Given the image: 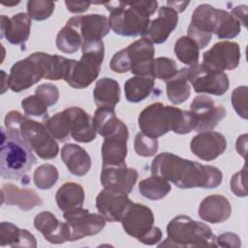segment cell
Instances as JSON below:
<instances>
[{
  "label": "cell",
  "mask_w": 248,
  "mask_h": 248,
  "mask_svg": "<svg viewBox=\"0 0 248 248\" xmlns=\"http://www.w3.org/2000/svg\"><path fill=\"white\" fill-rule=\"evenodd\" d=\"M151 174L172 182L181 189L216 188L223 178L222 171L216 167L202 165L170 152L155 156L151 164Z\"/></svg>",
  "instance_id": "6da1fadb"
},
{
  "label": "cell",
  "mask_w": 248,
  "mask_h": 248,
  "mask_svg": "<svg viewBox=\"0 0 248 248\" xmlns=\"http://www.w3.org/2000/svg\"><path fill=\"white\" fill-rule=\"evenodd\" d=\"M139 127L146 136L158 139L170 131L185 135L194 131L195 122L190 110L154 103L146 107L139 115Z\"/></svg>",
  "instance_id": "7a4b0ae2"
},
{
  "label": "cell",
  "mask_w": 248,
  "mask_h": 248,
  "mask_svg": "<svg viewBox=\"0 0 248 248\" xmlns=\"http://www.w3.org/2000/svg\"><path fill=\"white\" fill-rule=\"evenodd\" d=\"M102 4L110 13V29L124 37H142L148 28L150 16L158 8L157 1H110Z\"/></svg>",
  "instance_id": "3957f363"
},
{
  "label": "cell",
  "mask_w": 248,
  "mask_h": 248,
  "mask_svg": "<svg viewBox=\"0 0 248 248\" xmlns=\"http://www.w3.org/2000/svg\"><path fill=\"white\" fill-rule=\"evenodd\" d=\"M4 123L7 132L18 137L41 159L51 160L57 156L58 144L48 134L44 123L35 121L16 110L9 111Z\"/></svg>",
  "instance_id": "277c9868"
},
{
  "label": "cell",
  "mask_w": 248,
  "mask_h": 248,
  "mask_svg": "<svg viewBox=\"0 0 248 248\" xmlns=\"http://www.w3.org/2000/svg\"><path fill=\"white\" fill-rule=\"evenodd\" d=\"M37 163L34 151L18 137L1 128L0 174L4 179L28 183V171Z\"/></svg>",
  "instance_id": "5b68a950"
},
{
  "label": "cell",
  "mask_w": 248,
  "mask_h": 248,
  "mask_svg": "<svg viewBox=\"0 0 248 248\" xmlns=\"http://www.w3.org/2000/svg\"><path fill=\"white\" fill-rule=\"evenodd\" d=\"M167 238L159 247H218L216 236L204 223L187 215H177L167 226Z\"/></svg>",
  "instance_id": "8992f818"
},
{
  "label": "cell",
  "mask_w": 248,
  "mask_h": 248,
  "mask_svg": "<svg viewBox=\"0 0 248 248\" xmlns=\"http://www.w3.org/2000/svg\"><path fill=\"white\" fill-rule=\"evenodd\" d=\"M154 54L153 44L141 38L117 51L110 59L109 67L119 74L131 72L135 76H151Z\"/></svg>",
  "instance_id": "52a82bcc"
},
{
  "label": "cell",
  "mask_w": 248,
  "mask_h": 248,
  "mask_svg": "<svg viewBox=\"0 0 248 248\" xmlns=\"http://www.w3.org/2000/svg\"><path fill=\"white\" fill-rule=\"evenodd\" d=\"M81 50L80 59L78 61L74 60L71 70L64 79L76 89L88 87L98 78L105 56L103 41L83 44Z\"/></svg>",
  "instance_id": "ba28073f"
},
{
  "label": "cell",
  "mask_w": 248,
  "mask_h": 248,
  "mask_svg": "<svg viewBox=\"0 0 248 248\" xmlns=\"http://www.w3.org/2000/svg\"><path fill=\"white\" fill-rule=\"evenodd\" d=\"M120 222L127 234L145 245H155L162 239V231L154 226V214L146 205L132 202Z\"/></svg>",
  "instance_id": "9c48e42d"
},
{
  "label": "cell",
  "mask_w": 248,
  "mask_h": 248,
  "mask_svg": "<svg viewBox=\"0 0 248 248\" xmlns=\"http://www.w3.org/2000/svg\"><path fill=\"white\" fill-rule=\"evenodd\" d=\"M48 53L34 52L16 62L10 71L9 84L14 92H20L45 78Z\"/></svg>",
  "instance_id": "30bf717a"
},
{
  "label": "cell",
  "mask_w": 248,
  "mask_h": 248,
  "mask_svg": "<svg viewBox=\"0 0 248 248\" xmlns=\"http://www.w3.org/2000/svg\"><path fill=\"white\" fill-rule=\"evenodd\" d=\"M219 19V9L209 4L199 5L192 14L187 36L198 45L200 49L204 48L211 41L212 35H216Z\"/></svg>",
  "instance_id": "8fae6325"
},
{
  "label": "cell",
  "mask_w": 248,
  "mask_h": 248,
  "mask_svg": "<svg viewBox=\"0 0 248 248\" xmlns=\"http://www.w3.org/2000/svg\"><path fill=\"white\" fill-rule=\"evenodd\" d=\"M187 78L197 93L221 96L230 87V81L225 72L213 70L203 64L188 67Z\"/></svg>",
  "instance_id": "7c38bea8"
},
{
  "label": "cell",
  "mask_w": 248,
  "mask_h": 248,
  "mask_svg": "<svg viewBox=\"0 0 248 248\" xmlns=\"http://www.w3.org/2000/svg\"><path fill=\"white\" fill-rule=\"evenodd\" d=\"M65 222L71 232V241L99 233L106 226V220L101 214L91 213L82 207L63 213Z\"/></svg>",
  "instance_id": "4fadbf2b"
},
{
  "label": "cell",
  "mask_w": 248,
  "mask_h": 248,
  "mask_svg": "<svg viewBox=\"0 0 248 248\" xmlns=\"http://www.w3.org/2000/svg\"><path fill=\"white\" fill-rule=\"evenodd\" d=\"M194 117V131L201 133L211 131L226 116V108L216 106L214 100L206 95H199L194 98L189 109Z\"/></svg>",
  "instance_id": "5bb4252c"
},
{
  "label": "cell",
  "mask_w": 248,
  "mask_h": 248,
  "mask_svg": "<svg viewBox=\"0 0 248 248\" xmlns=\"http://www.w3.org/2000/svg\"><path fill=\"white\" fill-rule=\"evenodd\" d=\"M240 57V47L237 43L221 41L203 53L202 64L213 70L224 72L225 70L235 69L239 64Z\"/></svg>",
  "instance_id": "9a60e30c"
},
{
  "label": "cell",
  "mask_w": 248,
  "mask_h": 248,
  "mask_svg": "<svg viewBox=\"0 0 248 248\" xmlns=\"http://www.w3.org/2000/svg\"><path fill=\"white\" fill-rule=\"evenodd\" d=\"M67 23L78 30L81 37L82 45L102 41L110 30L108 18L104 15L98 14L76 16L71 17Z\"/></svg>",
  "instance_id": "2e32d148"
},
{
  "label": "cell",
  "mask_w": 248,
  "mask_h": 248,
  "mask_svg": "<svg viewBox=\"0 0 248 248\" xmlns=\"http://www.w3.org/2000/svg\"><path fill=\"white\" fill-rule=\"evenodd\" d=\"M128 138V128L121 121L118 128L104 140L102 144V167L118 166L125 163Z\"/></svg>",
  "instance_id": "e0dca14e"
},
{
  "label": "cell",
  "mask_w": 248,
  "mask_h": 248,
  "mask_svg": "<svg viewBox=\"0 0 248 248\" xmlns=\"http://www.w3.org/2000/svg\"><path fill=\"white\" fill-rule=\"evenodd\" d=\"M101 183L105 189L130 194L138 179V171L125 163L118 166L102 167Z\"/></svg>",
  "instance_id": "ac0fdd59"
},
{
  "label": "cell",
  "mask_w": 248,
  "mask_h": 248,
  "mask_svg": "<svg viewBox=\"0 0 248 248\" xmlns=\"http://www.w3.org/2000/svg\"><path fill=\"white\" fill-rule=\"evenodd\" d=\"M131 202L128 194L104 188L96 198V208L106 221L120 222Z\"/></svg>",
  "instance_id": "d6986e66"
},
{
  "label": "cell",
  "mask_w": 248,
  "mask_h": 248,
  "mask_svg": "<svg viewBox=\"0 0 248 248\" xmlns=\"http://www.w3.org/2000/svg\"><path fill=\"white\" fill-rule=\"evenodd\" d=\"M190 148L192 153L198 158L209 162L225 152L227 140L224 135L218 132H201L192 139Z\"/></svg>",
  "instance_id": "ffe728a7"
},
{
  "label": "cell",
  "mask_w": 248,
  "mask_h": 248,
  "mask_svg": "<svg viewBox=\"0 0 248 248\" xmlns=\"http://www.w3.org/2000/svg\"><path fill=\"white\" fill-rule=\"evenodd\" d=\"M178 23V14L168 6L159 9L158 16L150 20L149 25L142 38L152 44L165 43Z\"/></svg>",
  "instance_id": "44dd1931"
},
{
  "label": "cell",
  "mask_w": 248,
  "mask_h": 248,
  "mask_svg": "<svg viewBox=\"0 0 248 248\" xmlns=\"http://www.w3.org/2000/svg\"><path fill=\"white\" fill-rule=\"evenodd\" d=\"M34 227L50 243L61 244L71 241V232L68 224L59 221L49 211H43L37 214L34 219Z\"/></svg>",
  "instance_id": "7402d4cb"
},
{
  "label": "cell",
  "mask_w": 248,
  "mask_h": 248,
  "mask_svg": "<svg viewBox=\"0 0 248 248\" xmlns=\"http://www.w3.org/2000/svg\"><path fill=\"white\" fill-rule=\"evenodd\" d=\"M31 18L28 14L18 13L12 17L1 16V38L12 45H24L29 38Z\"/></svg>",
  "instance_id": "603a6c76"
},
{
  "label": "cell",
  "mask_w": 248,
  "mask_h": 248,
  "mask_svg": "<svg viewBox=\"0 0 248 248\" xmlns=\"http://www.w3.org/2000/svg\"><path fill=\"white\" fill-rule=\"evenodd\" d=\"M65 109L70 117L71 137L76 141L82 143L94 140L96 138V131L93 118L78 107H71Z\"/></svg>",
  "instance_id": "cb8c5ba5"
},
{
  "label": "cell",
  "mask_w": 248,
  "mask_h": 248,
  "mask_svg": "<svg viewBox=\"0 0 248 248\" xmlns=\"http://www.w3.org/2000/svg\"><path fill=\"white\" fill-rule=\"evenodd\" d=\"M231 213L232 206L229 200L221 195H211L204 198L199 206V216L211 224L227 221Z\"/></svg>",
  "instance_id": "d4e9b609"
},
{
  "label": "cell",
  "mask_w": 248,
  "mask_h": 248,
  "mask_svg": "<svg viewBox=\"0 0 248 248\" xmlns=\"http://www.w3.org/2000/svg\"><path fill=\"white\" fill-rule=\"evenodd\" d=\"M2 204L17 205L21 210H30L35 206L43 204V200L32 189H20L8 183L1 188Z\"/></svg>",
  "instance_id": "484cf974"
},
{
  "label": "cell",
  "mask_w": 248,
  "mask_h": 248,
  "mask_svg": "<svg viewBox=\"0 0 248 248\" xmlns=\"http://www.w3.org/2000/svg\"><path fill=\"white\" fill-rule=\"evenodd\" d=\"M61 159L69 171L76 176L85 175L91 168V158L79 145L67 143L62 147Z\"/></svg>",
  "instance_id": "4316f807"
},
{
  "label": "cell",
  "mask_w": 248,
  "mask_h": 248,
  "mask_svg": "<svg viewBox=\"0 0 248 248\" xmlns=\"http://www.w3.org/2000/svg\"><path fill=\"white\" fill-rule=\"evenodd\" d=\"M0 245L11 247H37L36 238L27 230L17 228L10 222L0 224Z\"/></svg>",
  "instance_id": "83f0119b"
},
{
  "label": "cell",
  "mask_w": 248,
  "mask_h": 248,
  "mask_svg": "<svg viewBox=\"0 0 248 248\" xmlns=\"http://www.w3.org/2000/svg\"><path fill=\"white\" fill-rule=\"evenodd\" d=\"M93 97L98 108H111L118 104L120 100L119 83L110 78H103L96 82Z\"/></svg>",
  "instance_id": "f1b7e54d"
},
{
  "label": "cell",
  "mask_w": 248,
  "mask_h": 248,
  "mask_svg": "<svg viewBox=\"0 0 248 248\" xmlns=\"http://www.w3.org/2000/svg\"><path fill=\"white\" fill-rule=\"evenodd\" d=\"M55 201L58 207L63 212L82 207L84 202V190L78 183L66 182L57 190Z\"/></svg>",
  "instance_id": "f546056e"
},
{
  "label": "cell",
  "mask_w": 248,
  "mask_h": 248,
  "mask_svg": "<svg viewBox=\"0 0 248 248\" xmlns=\"http://www.w3.org/2000/svg\"><path fill=\"white\" fill-rule=\"evenodd\" d=\"M155 78L151 76H135L126 80L125 97L130 103H140L150 96L154 89Z\"/></svg>",
  "instance_id": "4dcf8cb0"
},
{
  "label": "cell",
  "mask_w": 248,
  "mask_h": 248,
  "mask_svg": "<svg viewBox=\"0 0 248 248\" xmlns=\"http://www.w3.org/2000/svg\"><path fill=\"white\" fill-rule=\"evenodd\" d=\"M168 99L173 105L183 104L191 94V87L187 78V68H182L166 81Z\"/></svg>",
  "instance_id": "1f68e13d"
},
{
  "label": "cell",
  "mask_w": 248,
  "mask_h": 248,
  "mask_svg": "<svg viewBox=\"0 0 248 248\" xmlns=\"http://www.w3.org/2000/svg\"><path fill=\"white\" fill-rule=\"evenodd\" d=\"M141 196L148 200L158 201L165 198L171 190L170 182L158 175H151L139 183Z\"/></svg>",
  "instance_id": "d6a6232c"
},
{
  "label": "cell",
  "mask_w": 248,
  "mask_h": 248,
  "mask_svg": "<svg viewBox=\"0 0 248 248\" xmlns=\"http://www.w3.org/2000/svg\"><path fill=\"white\" fill-rule=\"evenodd\" d=\"M121 120L115 115L114 108H98L93 116L96 133L106 138L112 134L119 126Z\"/></svg>",
  "instance_id": "836d02e7"
},
{
  "label": "cell",
  "mask_w": 248,
  "mask_h": 248,
  "mask_svg": "<svg viewBox=\"0 0 248 248\" xmlns=\"http://www.w3.org/2000/svg\"><path fill=\"white\" fill-rule=\"evenodd\" d=\"M46 131L54 139L61 142L66 141L71 137L70 117L66 109L55 113L44 122Z\"/></svg>",
  "instance_id": "e575fe53"
},
{
  "label": "cell",
  "mask_w": 248,
  "mask_h": 248,
  "mask_svg": "<svg viewBox=\"0 0 248 248\" xmlns=\"http://www.w3.org/2000/svg\"><path fill=\"white\" fill-rule=\"evenodd\" d=\"M174 53L177 59L183 64L190 67L199 64L200 48L188 36H182L175 42Z\"/></svg>",
  "instance_id": "d590c367"
},
{
  "label": "cell",
  "mask_w": 248,
  "mask_h": 248,
  "mask_svg": "<svg viewBox=\"0 0 248 248\" xmlns=\"http://www.w3.org/2000/svg\"><path fill=\"white\" fill-rule=\"evenodd\" d=\"M82 40L76 28L66 23L56 36V46L64 53H74L81 47Z\"/></svg>",
  "instance_id": "8d00e7d4"
},
{
  "label": "cell",
  "mask_w": 248,
  "mask_h": 248,
  "mask_svg": "<svg viewBox=\"0 0 248 248\" xmlns=\"http://www.w3.org/2000/svg\"><path fill=\"white\" fill-rule=\"evenodd\" d=\"M58 170L51 164L39 166L33 173L35 185L41 190L50 189L58 180Z\"/></svg>",
  "instance_id": "74e56055"
},
{
  "label": "cell",
  "mask_w": 248,
  "mask_h": 248,
  "mask_svg": "<svg viewBox=\"0 0 248 248\" xmlns=\"http://www.w3.org/2000/svg\"><path fill=\"white\" fill-rule=\"evenodd\" d=\"M220 19L216 32L219 39H232L240 33V23L227 11L219 9Z\"/></svg>",
  "instance_id": "f35d334b"
},
{
  "label": "cell",
  "mask_w": 248,
  "mask_h": 248,
  "mask_svg": "<svg viewBox=\"0 0 248 248\" xmlns=\"http://www.w3.org/2000/svg\"><path fill=\"white\" fill-rule=\"evenodd\" d=\"M21 107L25 115L42 119L44 122L48 119L47 106L36 94L28 96L21 101Z\"/></svg>",
  "instance_id": "ab89813d"
},
{
  "label": "cell",
  "mask_w": 248,
  "mask_h": 248,
  "mask_svg": "<svg viewBox=\"0 0 248 248\" xmlns=\"http://www.w3.org/2000/svg\"><path fill=\"white\" fill-rule=\"evenodd\" d=\"M177 73V65L174 60L168 57L154 58L151 76L161 80H169Z\"/></svg>",
  "instance_id": "60d3db41"
},
{
  "label": "cell",
  "mask_w": 248,
  "mask_h": 248,
  "mask_svg": "<svg viewBox=\"0 0 248 248\" xmlns=\"http://www.w3.org/2000/svg\"><path fill=\"white\" fill-rule=\"evenodd\" d=\"M55 8V3L46 0H29L27 2V14L30 18L41 21L48 18Z\"/></svg>",
  "instance_id": "b9f144b4"
},
{
  "label": "cell",
  "mask_w": 248,
  "mask_h": 248,
  "mask_svg": "<svg viewBox=\"0 0 248 248\" xmlns=\"http://www.w3.org/2000/svg\"><path fill=\"white\" fill-rule=\"evenodd\" d=\"M134 148L136 153L140 156L151 157L158 151V140L157 139L150 138L142 132H140L135 137Z\"/></svg>",
  "instance_id": "7bdbcfd3"
},
{
  "label": "cell",
  "mask_w": 248,
  "mask_h": 248,
  "mask_svg": "<svg viewBox=\"0 0 248 248\" xmlns=\"http://www.w3.org/2000/svg\"><path fill=\"white\" fill-rule=\"evenodd\" d=\"M247 86L242 85L236 87L231 96L232 106L233 107L236 113L243 119L248 118L247 112Z\"/></svg>",
  "instance_id": "ee69618b"
},
{
  "label": "cell",
  "mask_w": 248,
  "mask_h": 248,
  "mask_svg": "<svg viewBox=\"0 0 248 248\" xmlns=\"http://www.w3.org/2000/svg\"><path fill=\"white\" fill-rule=\"evenodd\" d=\"M35 94L39 96L47 107L55 105L59 99V90L52 83H44L36 88Z\"/></svg>",
  "instance_id": "f6af8a7d"
},
{
  "label": "cell",
  "mask_w": 248,
  "mask_h": 248,
  "mask_svg": "<svg viewBox=\"0 0 248 248\" xmlns=\"http://www.w3.org/2000/svg\"><path fill=\"white\" fill-rule=\"evenodd\" d=\"M247 166L244 165L243 169L232 176L230 185L232 192L237 197H246L247 192Z\"/></svg>",
  "instance_id": "bcb514c9"
},
{
  "label": "cell",
  "mask_w": 248,
  "mask_h": 248,
  "mask_svg": "<svg viewBox=\"0 0 248 248\" xmlns=\"http://www.w3.org/2000/svg\"><path fill=\"white\" fill-rule=\"evenodd\" d=\"M217 244L220 247H228V248H239L241 246L240 238L237 234L233 232H225L218 237H216Z\"/></svg>",
  "instance_id": "7dc6e473"
},
{
  "label": "cell",
  "mask_w": 248,
  "mask_h": 248,
  "mask_svg": "<svg viewBox=\"0 0 248 248\" xmlns=\"http://www.w3.org/2000/svg\"><path fill=\"white\" fill-rule=\"evenodd\" d=\"M91 2L84 1V2H75V1H65V5L67 10L71 13H83L86 12L90 6Z\"/></svg>",
  "instance_id": "c3c4849f"
},
{
  "label": "cell",
  "mask_w": 248,
  "mask_h": 248,
  "mask_svg": "<svg viewBox=\"0 0 248 248\" xmlns=\"http://www.w3.org/2000/svg\"><path fill=\"white\" fill-rule=\"evenodd\" d=\"M231 15L243 26L246 27L247 24V6L246 5H240L236 6L232 10Z\"/></svg>",
  "instance_id": "681fc988"
},
{
  "label": "cell",
  "mask_w": 248,
  "mask_h": 248,
  "mask_svg": "<svg viewBox=\"0 0 248 248\" xmlns=\"http://www.w3.org/2000/svg\"><path fill=\"white\" fill-rule=\"evenodd\" d=\"M235 146H236V151L245 159L246 146H247V135L246 134L238 137Z\"/></svg>",
  "instance_id": "f907efd6"
},
{
  "label": "cell",
  "mask_w": 248,
  "mask_h": 248,
  "mask_svg": "<svg viewBox=\"0 0 248 248\" xmlns=\"http://www.w3.org/2000/svg\"><path fill=\"white\" fill-rule=\"evenodd\" d=\"M190 2H177V1H168V7L173 9L177 14L183 12Z\"/></svg>",
  "instance_id": "816d5d0a"
}]
</instances>
